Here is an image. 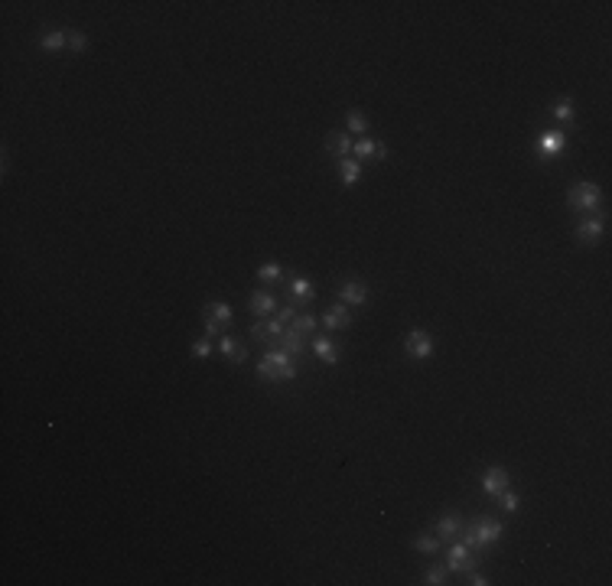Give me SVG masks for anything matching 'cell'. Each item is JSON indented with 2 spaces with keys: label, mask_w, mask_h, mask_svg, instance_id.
<instances>
[{
  "label": "cell",
  "mask_w": 612,
  "mask_h": 586,
  "mask_svg": "<svg viewBox=\"0 0 612 586\" xmlns=\"http://www.w3.org/2000/svg\"><path fill=\"white\" fill-rule=\"evenodd\" d=\"M505 531V524L495 522V518H473L469 524H462V544L469 547V551H485L489 544H495Z\"/></svg>",
  "instance_id": "obj_1"
},
{
  "label": "cell",
  "mask_w": 612,
  "mask_h": 586,
  "mask_svg": "<svg viewBox=\"0 0 612 586\" xmlns=\"http://www.w3.org/2000/svg\"><path fill=\"white\" fill-rule=\"evenodd\" d=\"M290 359L293 355H287L283 349H270L258 362V378L261 381H293V378H297V368H293Z\"/></svg>",
  "instance_id": "obj_2"
},
{
  "label": "cell",
  "mask_w": 612,
  "mask_h": 586,
  "mask_svg": "<svg viewBox=\"0 0 612 586\" xmlns=\"http://www.w3.org/2000/svg\"><path fill=\"white\" fill-rule=\"evenodd\" d=\"M567 202H570V209H573V212H596V209H600V202H602V189L596 186V182L580 180V182H573V186L567 189Z\"/></svg>",
  "instance_id": "obj_3"
},
{
  "label": "cell",
  "mask_w": 612,
  "mask_h": 586,
  "mask_svg": "<svg viewBox=\"0 0 612 586\" xmlns=\"http://www.w3.org/2000/svg\"><path fill=\"white\" fill-rule=\"evenodd\" d=\"M202 320H205V336L215 339L222 336L225 329H231V307L228 303H209L202 309Z\"/></svg>",
  "instance_id": "obj_4"
},
{
  "label": "cell",
  "mask_w": 612,
  "mask_h": 586,
  "mask_svg": "<svg viewBox=\"0 0 612 586\" xmlns=\"http://www.w3.org/2000/svg\"><path fill=\"white\" fill-rule=\"evenodd\" d=\"M404 349H408L410 359H430L433 349H437V342H433V336L427 329H410L408 339H404Z\"/></svg>",
  "instance_id": "obj_5"
},
{
  "label": "cell",
  "mask_w": 612,
  "mask_h": 586,
  "mask_svg": "<svg viewBox=\"0 0 612 586\" xmlns=\"http://www.w3.org/2000/svg\"><path fill=\"white\" fill-rule=\"evenodd\" d=\"M446 567H450L453 574H469V570H475L479 567V560L473 557V551L466 547L462 541L450 544V554H446Z\"/></svg>",
  "instance_id": "obj_6"
},
{
  "label": "cell",
  "mask_w": 612,
  "mask_h": 586,
  "mask_svg": "<svg viewBox=\"0 0 612 586\" xmlns=\"http://www.w3.org/2000/svg\"><path fill=\"white\" fill-rule=\"evenodd\" d=\"M283 322L274 316V320H261V322H254V329H251V336L258 342H264V345H270V349H277L280 345V336H283Z\"/></svg>",
  "instance_id": "obj_7"
},
{
  "label": "cell",
  "mask_w": 612,
  "mask_h": 586,
  "mask_svg": "<svg viewBox=\"0 0 612 586\" xmlns=\"http://www.w3.org/2000/svg\"><path fill=\"white\" fill-rule=\"evenodd\" d=\"M247 309H251L258 320L274 316V313H277V297H274L270 290H254V293H251V300H247Z\"/></svg>",
  "instance_id": "obj_8"
},
{
  "label": "cell",
  "mask_w": 612,
  "mask_h": 586,
  "mask_svg": "<svg viewBox=\"0 0 612 586\" xmlns=\"http://www.w3.org/2000/svg\"><path fill=\"white\" fill-rule=\"evenodd\" d=\"M567 147V137L560 134V130H544L541 137H537V144H534V150H537V157H557L560 150Z\"/></svg>",
  "instance_id": "obj_9"
},
{
  "label": "cell",
  "mask_w": 612,
  "mask_h": 586,
  "mask_svg": "<svg viewBox=\"0 0 612 586\" xmlns=\"http://www.w3.org/2000/svg\"><path fill=\"white\" fill-rule=\"evenodd\" d=\"M339 300H342L345 307H365L368 284H362V280H345L342 287H339Z\"/></svg>",
  "instance_id": "obj_10"
},
{
  "label": "cell",
  "mask_w": 612,
  "mask_h": 586,
  "mask_svg": "<svg viewBox=\"0 0 612 586\" xmlns=\"http://www.w3.org/2000/svg\"><path fill=\"white\" fill-rule=\"evenodd\" d=\"M602 234H606V222L602 218H583L580 225H577V238H580V245H600L602 241Z\"/></svg>",
  "instance_id": "obj_11"
},
{
  "label": "cell",
  "mask_w": 612,
  "mask_h": 586,
  "mask_svg": "<svg viewBox=\"0 0 612 586\" xmlns=\"http://www.w3.org/2000/svg\"><path fill=\"white\" fill-rule=\"evenodd\" d=\"M322 326L329 332H339V329H349L352 326V316H349V309H345V303H335V307H326V313H322Z\"/></svg>",
  "instance_id": "obj_12"
},
{
  "label": "cell",
  "mask_w": 612,
  "mask_h": 586,
  "mask_svg": "<svg viewBox=\"0 0 612 586\" xmlns=\"http://www.w3.org/2000/svg\"><path fill=\"white\" fill-rule=\"evenodd\" d=\"M508 489V469L505 466H489L482 472V492L489 495H498V492Z\"/></svg>",
  "instance_id": "obj_13"
},
{
  "label": "cell",
  "mask_w": 612,
  "mask_h": 586,
  "mask_svg": "<svg viewBox=\"0 0 612 586\" xmlns=\"http://www.w3.org/2000/svg\"><path fill=\"white\" fill-rule=\"evenodd\" d=\"M326 153H333V157H339V160L352 157V134H342V130L326 134Z\"/></svg>",
  "instance_id": "obj_14"
},
{
  "label": "cell",
  "mask_w": 612,
  "mask_h": 586,
  "mask_svg": "<svg viewBox=\"0 0 612 586\" xmlns=\"http://www.w3.org/2000/svg\"><path fill=\"white\" fill-rule=\"evenodd\" d=\"M218 349H222V355H225L228 362H235V365H241V362H247V345H241V342L235 339V336H218Z\"/></svg>",
  "instance_id": "obj_15"
},
{
  "label": "cell",
  "mask_w": 612,
  "mask_h": 586,
  "mask_svg": "<svg viewBox=\"0 0 612 586\" xmlns=\"http://www.w3.org/2000/svg\"><path fill=\"white\" fill-rule=\"evenodd\" d=\"M352 157H355L358 163H362V160H371V157H378V160H387V147H378L375 140L362 137L358 144H352Z\"/></svg>",
  "instance_id": "obj_16"
},
{
  "label": "cell",
  "mask_w": 612,
  "mask_h": 586,
  "mask_svg": "<svg viewBox=\"0 0 612 586\" xmlns=\"http://www.w3.org/2000/svg\"><path fill=\"white\" fill-rule=\"evenodd\" d=\"M313 352H316V359H320L322 365L339 362V345H335L329 336H316V339H313Z\"/></svg>",
  "instance_id": "obj_17"
},
{
  "label": "cell",
  "mask_w": 612,
  "mask_h": 586,
  "mask_svg": "<svg viewBox=\"0 0 612 586\" xmlns=\"http://www.w3.org/2000/svg\"><path fill=\"white\" fill-rule=\"evenodd\" d=\"M65 46H69V30H46L40 36V49L43 53H62Z\"/></svg>",
  "instance_id": "obj_18"
},
{
  "label": "cell",
  "mask_w": 612,
  "mask_h": 586,
  "mask_svg": "<svg viewBox=\"0 0 612 586\" xmlns=\"http://www.w3.org/2000/svg\"><path fill=\"white\" fill-rule=\"evenodd\" d=\"M290 300L293 303H313V300H316V284L306 277L290 280Z\"/></svg>",
  "instance_id": "obj_19"
},
{
  "label": "cell",
  "mask_w": 612,
  "mask_h": 586,
  "mask_svg": "<svg viewBox=\"0 0 612 586\" xmlns=\"http://www.w3.org/2000/svg\"><path fill=\"white\" fill-rule=\"evenodd\" d=\"M339 180H342V186H355V182L362 180V163L355 160V157L339 160Z\"/></svg>",
  "instance_id": "obj_20"
},
{
  "label": "cell",
  "mask_w": 612,
  "mask_h": 586,
  "mask_svg": "<svg viewBox=\"0 0 612 586\" xmlns=\"http://www.w3.org/2000/svg\"><path fill=\"white\" fill-rule=\"evenodd\" d=\"M460 528H462V518L460 515H443L440 522H437V537H440V541H453V537H456V534H460Z\"/></svg>",
  "instance_id": "obj_21"
},
{
  "label": "cell",
  "mask_w": 612,
  "mask_h": 586,
  "mask_svg": "<svg viewBox=\"0 0 612 586\" xmlns=\"http://www.w3.org/2000/svg\"><path fill=\"white\" fill-rule=\"evenodd\" d=\"M303 342H306V336H303V332H297L293 326H287V329H283V336H280V349L287 352V355H300Z\"/></svg>",
  "instance_id": "obj_22"
},
{
  "label": "cell",
  "mask_w": 612,
  "mask_h": 586,
  "mask_svg": "<svg viewBox=\"0 0 612 586\" xmlns=\"http://www.w3.org/2000/svg\"><path fill=\"white\" fill-rule=\"evenodd\" d=\"M440 547H443V541L437 534H420L417 541H414V551H417V554H440Z\"/></svg>",
  "instance_id": "obj_23"
},
{
  "label": "cell",
  "mask_w": 612,
  "mask_h": 586,
  "mask_svg": "<svg viewBox=\"0 0 612 586\" xmlns=\"http://www.w3.org/2000/svg\"><path fill=\"white\" fill-rule=\"evenodd\" d=\"M550 114L557 117L560 124H573V101L570 98H557L554 107H550Z\"/></svg>",
  "instance_id": "obj_24"
},
{
  "label": "cell",
  "mask_w": 612,
  "mask_h": 586,
  "mask_svg": "<svg viewBox=\"0 0 612 586\" xmlns=\"http://www.w3.org/2000/svg\"><path fill=\"white\" fill-rule=\"evenodd\" d=\"M258 277L264 280V284H277V280H283V267H280L277 261H264V264L258 267Z\"/></svg>",
  "instance_id": "obj_25"
},
{
  "label": "cell",
  "mask_w": 612,
  "mask_h": 586,
  "mask_svg": "<svg viewBox=\"0 0 612 586\" xmlns=\"http://www.w3.org/2000/svg\"><path fill=\"white\" fill-rule=\"evenodd\" d=\"M495 499H498V505H502V512H508V515H515L518 508H521V495H518V492H512V489L498 492Z\"/></svg>",
  "instance_id": "obj_26"
},
{
  "label": "cell",
  "mask_w": 612,
  "mask_h": 586,
  "mask_svg": "<svg viewBox=\"0 0 612 586\" xmlns=\"http://www.w3.org/2000/svg\"><path fill=\"white\" fill-rule=\"evenodd\" d=\"M349 134H358V137H365L368 134V117L362 114V111H349Z\"/></svg>",
  "instance_id": "obj_27"
},
{
  "label": "cell",
  "mask_w": 612,
  "mask_h": 586,
  "mask_svg": "<svg viewBox=\"0 0 612 586\" xmlns=\"http://www.w3.org/2000/svg\"><path fill=\"white\" fill-rule=\"evenodd\" d=\"M290 326L297 332H303V336H310V332H316V316L313 313H300V316H293Z\"/></svg>",
  "instance_id": "obj_28"
},
{
  "label": "cell",
  "mask_w": 612,
  "mask_h": 586,
  "mask_svg": "<svg viewBox=\"0 0 612 586\" xmlns=\"http://www.w3.org/2000/svg\"><path fill=\"white\" fill-rule=\"evenodd\" d=\"M423 583L427 586H443L446 583V567H430L427 574H423Z\"/></svg>",
  "instance_id": "obj_29"
},
{
  "label": "cell",
  "mask_w": 612,
  "mask_h": 586,
  "mask_svg": "<svg viewBox=\"0 0 612 586\" xmlns=\"http://www.w3.org/2000/svg\"><path fill=\"white\" fill-rule=\"evenodd\" d=\"M85 46H88L85 33H82V30H69V49H72V53H85Z\"/></svg>",
  "instance_id": "obj_30"
},
{
  "label": "cell",
  "mask_w": 612,
  "mask_h": 586,
  "mask_svg": "<svg viewBox=\"0 0 612 586\" xmlns=\"http://www.w3.org/2000/svg\"><path fill=\"white\" fill-rule=\"evenodd\" d=\"M209 352H212V339H209V336H202V339L193 342V355H195V359H205Z\"/></svg>",
  "instance_id": "obj_31"
},
{
  "label": "cell",
  "mask_w": 612,
  "mask_h": 586,
  "mask_svg": "<svg viewBox=\"0 0 612 586\" xmlns=\"http://www.w3.org/2000/svg\"><path fill=\"white\" fill-rule=\"evenodd\" d=\"M274 316H277V320L283 322V326H287V322H293V307H283V309H277Z\"/></svg>",
  "instance_id": "obj_32"
},
{
  "label": "cell",
  "mask_w": 612,
  "mask_h": 586,
  "mask_svg": "<svg viewBox=\"0 0 612 586\" xmlns=\"http://www.w3.org/2000/svg\"><path fill=\"white\" fill-rule=\"evenodd\" d=\"M466 576H469V583H473V586H485V583H489V580H485V576L479 574V570H469Z\"/></svg>",
  "instance_id": "obj_33"
}]
</instances>
